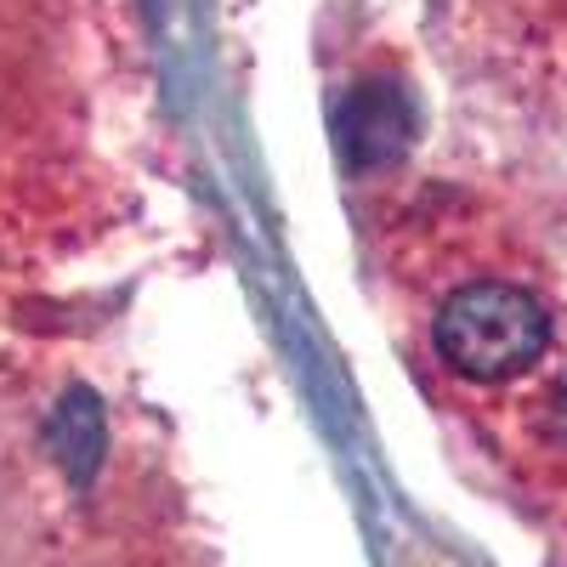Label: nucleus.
<instances>
[{"instance_id": "nucleus-1", "label": "nucleus", "mask_w": 567, "mask_h": 567, "mask_svg": "<svg viewBox=\"0 0 567 567\" xmlns=\"http://www.w3.org/2000/svg\"><path fill=\"white\" fill-rule=\"evenodd\" d=\"M432 347L460 381L499 386L550 352V312L516 278H465L432 312Z\"/></svg>"}, {"instance_id": "nucleus-2", "label": "nucleus", "mask_w": 567, "mask_h": 567, "mask_svg": "<svg viewBox=\"0 0 567 567\" xmlns=\"http://www.w3.org/2000/svg\"><path fill=\"white\" fill-rule=\"evenodd\" d=\"M556 420H561V432H567V381H561V392H556Z\"/></svg>"}]
</instances>
